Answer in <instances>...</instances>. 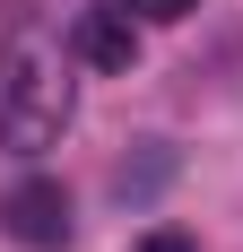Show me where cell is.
Returning a JSON list of instances; mask_svg holds the SVG:
<instances>
[{
	"label": "cell",
	"instance_id": "obj_1",
	"mask_svg": "<svg viewBox=\"0 0 243 252\" xmlns=\"http://www.w3.org/2000/svg\"><path fill=\"white\" fill-rule=\"evenodd\" d=\"M61 130H70V70H61V52L26 44V35L0 44V148L35 157Z\"/></svg>",
	"mask_w": 243,
	"mask_h": 252
},
{
	"label": "cell",
	"instance_id": "obj_2",
	"mask_svg": "<svg viewBox=\"0 0 243 252\" xmlns=\"http://www.w3.org/2000/svg\"><path fill=\"white\" fill-rule=\"evenodd\" d=\"M0 226L18 235V244H35V252H61L70 244V191L44 183V174L9 183V191H0Z\"/></svg>",
	"mask_w": 243,
	"mask_h": 252
},
{
	"label": "cell",
	"instance_id": "obj_3",
	"mask_svg": "<svg viewBox=\"0 0 243 252\" xmlns=\"http://www.w3.org/2000/svg\"><path fill=\"white\" fill-rule=\"evenodd\" d=\"M70 52L87 61V70H130V61H139V18H130V0L78 9L70 18Z\"/></svg>",
	"mask_w": 243,
	"mask_h": 252
},
{
	"label": "cell",
	"instance_id": "obj_4",
	"mask_svg": "<svg viewBox=\"0 0 243 252\" xmlns=\"http://www.w3.org/2000/svg\"><path fill=\"white\" fill-rule=\"evenodd\" d=\"M200 0H130V18H148V26H174V18H191Z\"/></svg>",
	"mask_w": 243,
	"mask_h": 252
},
{
	"label": "cell",
	"instance_id": "obj_5",
	"mask_svg": "<svg viewBox=\"0 0 243 252\" xmlns=\"http://www.w3.org/2000/svg\"><path fill=\"white\" fill-rule=\"evenodd\" d=\"M139 252H191V235H174V226H156V235H148Z\"/></svg>",
	"mask_w": 243,
	"mask_h": 252
}]
</instances>
